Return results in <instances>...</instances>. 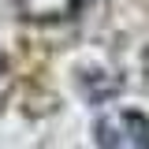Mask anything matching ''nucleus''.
<instances>
[{
    "label": "nucleus",
    "mask_w": 149,
    "mask_h": 149,
    "mask_svg": "<svg viewBox=\"0 0 149 149\" xmlns=\"http://www.w3.org/2000/svg\"><path fill=\"white\" fill-rule=\"evenodd\" d=\"M97 146L101 149H149V119L142 112H104L97 119Z\"/></svg>",
    "instance_id": "nucleus-1"
},
{
    "label": "nucleus",
    "mask_w": 149,
    "mask_h": 149,
    "mask_svg": "<svg viewBox=\"0 0 149 149\" xmlns=\"http://www.w3.org/2000/svg\"><path fill=\"white\" fill-rule=\"evenodd\" d=\"M86 4H93V0H19L22 15L37 19V22H45V19H67L74 11H82Z\"/></svg>",
    "instance_id": "nucleus-2"
},
{
    "label": "nucleus",
    "mask_w": 149,
    "mask_h": 149,
    "mask_svg": "<svg viewBox=\"0 0 149 149\" xmlns=\"http://www.w3.org/2000/svg\"><path fill=\"white\" fill-rule=\"evenodd\" d=\"M0 78H4V60H0Z\"/></svg>",
    "instance_id": "nucleus-3"
}]
</instances>
